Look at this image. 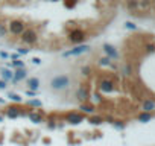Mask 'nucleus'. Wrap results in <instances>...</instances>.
I'll list each match as a JSON object with an SVG mask.
<instances>
[{
    "label": "nucleus",
    "instance_id": "16",
    "mask_svg": "<svg viewBox=\"0 0 155 146\" xmlns=\"http://www.w3.org/2000/svg\"><path fill=\"white\" fill-rule=\"evenodd\" d=\"M152 110H155V102L150 101V99H146V101L143 102V111H144V113H150Z\"/></svg>",
    "mask_w": 155,
    "mask_h": 146
},
{
    "label": "nucleus",
    "instance_id": "17",
    "mask_svg": "<svg viewBox=\"0 0 155 146\" xmlns=\"http://www.w3.org/2000/svg\"><path fill=\"white\" fill-rule=\"evenodd\" d=\"M6 98H8L11 102H15V104H21V102H23V98H21L20 95H17V93H12V91H9V93L6 95Z\"/></svg>",
    "mask_w": 155,
    "mask_h": 146
},
{
    "label": "nucleus",
    "instance_id": "20",
    "mask_svg": "<svg viewBox=\"0 0 155 146\" xmlns=\"http://www.w3.org/2000/svg\"><path fill=\"white\" fill-rule=\"evenodd\" d=\"M28 105L32 107V108H41L43 107V102L40 99H31V101H28Z\"/></svg>",
    "mask_w": 155,
    "mask_h": 146
},
{
    "label": "nucleus",
    "instance_id": "34",
    "mask_svg": "<svg viewBox=\"0 0 155 146\" xmlns=\"http://www.w3.org/2000/svg\"><path fill=\"white\" fill-rule=\"evenodd\" d=\"M93 101H94V102H101V101H102V99H101V95H96V93H94V95H93Z\"/></svg>",
    "mask_w": 155,
    "mask_h": 146
},
{
    "label": "nucleus",
    "instance_id": "21",
    "mask_svg": "<svg viewBox=\"0 0 155 146\" xmlns=\"http://www.w3.org/2000/svg\"><path fill=\"white\" fill-rule=\"evenodd\" d=\"M11 67H15V68H25V61H21V59H15V61H12V62L9 64L8 68H11Z\"/></svg>",
    "mask_w": 155,
    "mask_h": 146
},
{
    "label": "nucleus",
    "instance_id": "30",
    "mask_svg": "<svg viewBox=\"0 0 155 146\" xmlns=\"http://www.w3.org/2000/svg\"><path fill=\"white\" fill-rule=\"evenodd\" d=\"M47 128H49V129H55V128H56V123H55L53 120H49V122H47Z\"/></svg>",
    "mask_w": 155,
    "mask_h": 146
},
{
    "label": "nucleus",
    "instance_id": "14",
    "mask_svg": "<svg viewBox=\"0 0 155 146\" xmlns=\"http://www.w3.org/2000/svg\"><path fill=\"white\" fill-rule=\"evenodd\" d=\"M26 116H28L29 120L34 122V123H41V122H43V116H41L38 111H31V113H28Z\"/></svg>",
    "mask_w": 155,
    "mask_h": 146
},
{
    "label": "nucleus",
    "instance_id": "9",
    "mask_svg": "<svg viewBox=\"0 0 155 146\" xmlns=\"http://www.w3.org/2000/svg\"><path fill=\"white\" fill-rule=\"evenodd\" d=\"M99 90L102 93H111V91H114V82L110 79H102L99 84Z\"/></svg>",
    "mask_w": 155,
    "mask_h": 146
},
{
    "label": "nucleus",
    "instance_id": "23",
    "mask_svg": "<svg viewBox=\"0 0 155 146\" xmlns=\"http://www.w3.org/2000/svg\"><path fill=\"white\" fill-rule=\"evenodd\" d=\"M6 34H8V28H6L5 25H2V23H0V38H3Z\"/></svg>",
    "mask_w": 155,
    "mask_h": 146
},
{
    "label": "nucleus",
    "instance_id": "19",
    "mask_svg": "<svg viewBox=\"0 0 155 146\" xmlns=\"http://www.w3.org/2000/svg\"><path fill=\"white\" fill-rule=\"evenodd\" d=\"M88 122H90L91 125L99 126V125H102V123H104V117H101V116H94V114H93V116L90 117V120H88Z\"/></svg>",
    "mask_w": 155,
    "mask_h": 146
},
{
    "label": "nucleus",
    "instance_id": "7",
    "mask_svg": "<svg viewBox=\"0 0 155 146\" xmlns=\"http://www.w3.org/2000/svg\"><path fill=\"white\" fill-rule=\"evenodd\" d=\"M5 114H6V117H9V119H17V117H20V116H26V113H23L17 105L8 107L6 111H5Z\"/></svg>",
    "mask_w": 155,
    "mask_h": 146
},
{
    "label": "nucleus",
    "instance_id": "4",
    "mask_svg": "<svg viewBox=\"0 0 155 146\" xmlns=\"http://www.w3.org/2000/svg\"><path fill=\"white\" fill-rule=\"evenodd\" d=\"M85 32L82 29H73L68 34V41H71L73 44H82L85 41Z\"/></svg>",
    "mask_w": 155,
    "mask_h": 146
},
{
    "label": "nucleus",
    "instance_id": "24",
    "mask_svg": "<svg viewBox=\"0 0 155 146\" xmlns=\"http://www.w3.org/2000/svg\"><path fill=\"white\" fill-rule=\"evenodd\" d=\"M113 125H114L116 129H123V128H125V123H123V122H119V120H114Z\"/></svg>",
    "mask_w": 155,
    "mask_h": 146
},
{
    "label": "nucleus",
    "instance_id": "5",
    "mask_svg": "<svg viewBox=\"0 0 155 146\" xmlns=\"http://www.w3.org/2000/svg\"><path fill=\"white\" fill-rule=\"evenodd\" d=\"M20 38H21V41L25 43V44H35L37 43V40H38V35H37V32L34 31V29H25V32L20 35Z\"/></svg>",
    "mask_w": 155,
    "mask_h": 146
},
{
    "label": "nucleus",
    "instance_id": "26",
    "mask_svg": "<svg viewBox=\"0 0 155 146\" xmlns=\"http://www.w3.org/2000/svg\"><path fill=\"white\" fill-rule=\"evenodd\" d=\"M125 28H126V29H131V31H135V29H137V26H135L132 22H126V23H125Z\"/></svg>",
    "mask_w": 155,
    "mask_h": 146
},
{
    "label": "nucleus",
    "instance_id": "22",
    "mask_svg": "<svg viewBox=\"0 0 155 146\" xmlns=\"http://www.w3.org/2000/svg\"><path fill=\"white\" fill-rule=\"evenodd\" d=\"M81 73H82L84 76H88L90 73H91V67H90V65H84V67L81 68Z\"/></svg>",
    "mask_w": 155,
    "mask_h": 146
},
{
    "label": "nucleus",
    "instance_id": "36",
    "mask_svg": "<svg viewBox=\"0 0 155 146\" xmlns=\"http://www.w3.org/2000/svg\"><path fill=\"white\" fill-rule=\"evenodd\" d=\"M0 56H2V58H9V53H6V52H0Z\"/></svg>",
    "mask_w": 155,
    "mask_h": 146
},
{
    "label": "nucleus",
    "instance_id": "10",
    "mask_svg": "<svg viewBox=\"0 0 155 146\" xmlns=\"http://www.w3.org/2000/svg\"><path fill=\"white\" fill-rule=\"evenodd\" d=\"M28 78V70H26V67L25 68H17V71L14 73V78H12V84H17V82H20V81H23V79H26Z\"/></svg>",
    "mask_w": 155,
    "mask_h": 146
},
{
    "label": "nucleus",
    "instance_id": "15",
    "mask_svg": "<svg viewBox=\"0 0 155 146\" xmlns=\"http://www.w3.org/2000/svg\"><path fill=\"white\" fill-rule=\"evenodd\" d=\"M0 73H2V76H3L5 81H12V78H14V71L11 68H8V67L0 68Z\"/></svg>",
    "mask_w": 155,
    "mask_h": 146
},
{
    "label": "nucleus",
    "instance_id": "28",
    "mask_svg": "<svg viewBox=\"0 0 155 146\" xmlns=\"http://www.w3.org/2000/svg\"><path fill=\"white\" fill-rule=\"evenodd\" d=\"M137 0H129V3H128V8L129 9H132V8H137Z\"/></svg>",
    "mask_w": 155,
    "mask_h": 146
},
{
    "label": "nucleus",
    "instance_id": "2",
    "mask_svg": "<svg viewBox=\"0 0 155 146\" xmlns=\"http://www.w3.org/2000/svg\"><path fill=\"white\" fill-rule=\"evenodd\" d=\"M90 50H91V47H90L88 44H78L76 47H73V49L64 52L62 56H64V58H67V56H79V55H84V53H87V52H90Z\"/></svg>",
    "mask_w": 155,
    "mask_h": 146
},
{
    "label": "nucleus",
    "instance_id": "12",
    "mask_svg": "<svg viewBox=\"0 0 155 146\" xmlns=\"http://www.w3.org/2000/svg\"><path fill=\"white\" fill-rule=\"evenodd\" d=\"M79 110H81L82 114H94V111H96L94 105H93V104H88V102L81 104V105H79Z\"/></svg>",
    "mask_w": 155,
    "mask_h": 146
},
{
    "label": "nucleus",
    "instance_id": "37",
    "mask_svg": "<svg viewBox=\"0 0 155 146\" xmlns=\"http://www.w3.org/2000/svg\"><path fill=\"white\" fill-rule=\"evenodd\" d=\"M0 104H5V99H2V98H0Z\"/></svg>",
    "mask_w": 155,
    "mask_h": 146
},
{
    "label": "nucleus",
    "instance_id": "8",
    "mask_svg": "<svg viewBox=\"0 0 155 146\" xmlns=\"http://www.w3.org/2000/svg\"><path fill=\"white\" fill-rule=\"evenodd\" d=\"M104 52L107 53V56H108L110 59H117V58H119V52H117V49H116L113 44L105 43V44H104Z\"/></svg>",
    "mask_w": 155,
    "mask_h": 146
},
{
    "label": "nucleus",
    "instance_id": "1",
    "mask_svg": "<svg viewBox=\"0 0 155 146\" xmlns=\"http://www.w3.org/2000/svg\"><path fill=\"white\" fill-rule=\"evenodd\" d=\"M70 82H71L70 76L61 73V75H56L50 79V88L53 91H62V90H67L70 87Z\"/></svg>",
    "mask_w": 155,
    "mask_h": 146
},
{
    "label": "nucleus",
    "instance_id": "13",
    "mask_svg": "<svg viewBox=\"0 0 155 146\" xmlns=\"http://www.w3.org/2000/svg\"><path fill=\"white\" fill-rule=\"evenodd\" d=\"M26 85L32 90V91H38V87H40V79L38 78H28L26 79Z\"/></svg>",
    "mask_w": 155,
    "mask_h": 146
},
{
    "label": "nucleus",
    "instance_id": "3",
    "mask_svg": "<svg viewBox=\"0 0 155 146\" xmlns=\"http://www.w3.org/2000/svg\"><path fill=\"white\" fill-rule=\"evenodd\" d=\"M26 29V23L23 20H12L8 26V32H11L12 35H21Z\"/></svg>",
    "mask_w": 155,
    "mask_h": 146
},
{
    "label": "nucleus",
    "instance_id": "6",
    "mask_svg": "<svg viewBox=\"0 0 155 146\" xmlns=\"http://www.w3.org/2000/svg\"><path fill=\"white\" fill-rule=\"evenodd\" d=\"M84 114L82 113H76V111H73V113H68L67 114V117H65V122L68 123V125H79V123H82L84 122Z\"/></svg>",
    "mask_w": 155,
    "mask_h": 146
},
{
    "label": "nucleus",
    "instance_id": "38",
    "mask_svg": "<svg viewBox=\"0 0 155 146\" xmlns=\"http://www.w3.org/2000/svg\"><path fill=\"white\" fill-rule=\"evenodd\" d=\"M3 119H5L3 116H0V122H3Z\"/></svg>",
    "mask_w": 155,
    "mask_h": 146
},
{
    "label": "nucleus",
    "instance_id": "29",
    "mask_svg": "<svg viewBox=\"0 0 155 146\" xmlns=\"http://www.w3.org/2000/svg\"><path fill=\"white\" fill-rule=\"evenodd\" d=\"M31 61H32L34 65H40V64H41V58H38V56H34Z\"/></svg>",
    "mask_w": 155,
    "mask_h": 146
},
{
    "label": "nucleus",
    "instance_id": "35",
    "mask_svg": "<svg viewBox=\"0 0 155 146\" xmlns=\"http://www.w3.org/2000/svg\"><path fill=\"white\" fill-rule=\"evenodd\" d=\"M6 88V82L3 79H0V90H5Z\"/></svg>",
    "mask_w": 155,
    "mask_h": 146
},
{
    "label": "nucleus",
    "instance_id": "33",
    "mask_svg": "<svg viewBox=\"0 0 155 146\" xmlns=\"http://www.w3.org/2000/svg\"><path fill=\"white\" fill-rule=\"evenodd\" d=\"M26 95H28V96H34V98H35V96H38V91H32V90H28V91H26Z\"/></svg>",
    "mask_w": 155,
    "mask_h": 146
},
{
    "label": "nucleus",
    "instance_id": "11",
    "mask_svg": "<svg viewBox=\"0 0 155 146\" xmlns=\"http://www.w3.org/2000/svg\"><path fill=\"white\" fill-rule=\"evenodd\" d=\"M76 99L79 101L81 104H85L88 101V91H87L85 87H79L76 90Z\"/></svg>",
    "mask_w": 155,
    "mask_h": 146
},
{
    "label": "nucleus",
    "instance_id": "31",
    "mask_svg": "<svg viewBox=\"0 0 155 146\" xmlns=\"http://www.w3.org/2000/svg\"><path fill=\"white\" fill-rule=\"evenodd\" d=\"M123 73L125 75H131V65H125L123 67Z\"/></svg>",
    "mask_w": 155,
    "mask_h": 146
},
{
    "label": "nucleus",
    "instance_id": "32",
    "mask_svg": "<svg viewBox=\"0 0 155 146\" xmlns=\"http://www.w3.org/2000/svg\"><path fill=\"white\" fill-rule=\"evenodd\" d=\"M146 50L147 52H155V46L153 44H146Z\"/></svg>",
    "mask_w": 155,
    "mask_h": 146
},
{
    "label": "nucleus",
    "instance_id": "18",
    "mask_svg": "<svg viewBox=\"0 0 155 146\" xmlns=\"http://www.w3.org/2000/svg\"><path fill=\"white\" fill-rule=\"evenodd\" d=\"M138 122H141V123H147V122H150L152 120V114L150 113H144V111H141L140 114H138Z\"/></svg>",
    "mask_w": 155,
    "mask_h": 146
},
{
    "label": "nucleus",
    "instance_id": "27",
    "mask_svg": "<svg viewBox=\"0 0 155 146\" xmlns=\"http://www.w3.org/2000/svg\"><path fill=\"white\" fill-rule=\"evenodd\" d=\"M110 62H111V59L108 56H105V58L101 59V65H110Z\"/></svg>",
    "mask_w": 155,
    "mask_h": 146
},
{
    "label": "nucleus",
    "instance_id": "25",
    "mask_svg": "<svg viewBox=\"0 0 155 146\" xmlns=\"http://www.w3.org/2000/svg\"><path fill=\"white\" fill-rule=\"evenodd\" d=\"M29 52H31V49H23V47H18V49H17V53H18L20 56H21V55H28Z\"/></svg>",
    "mask_w": 155,
    "mask_h": 146
}]
</instances>
